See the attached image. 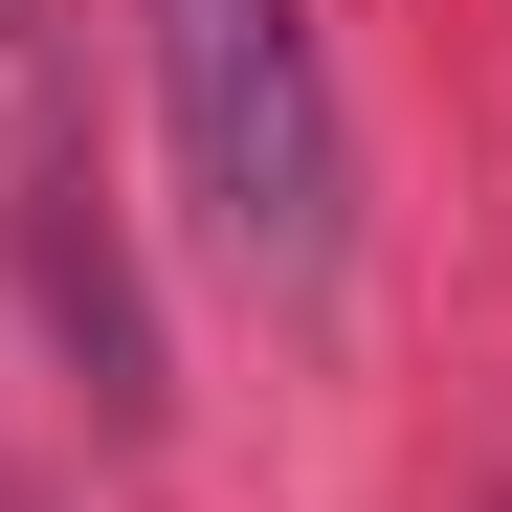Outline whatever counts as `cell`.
<instances>
[{
    "label": "cell",
    "instance_id": "6da1fadb",
    "mask_svg": "<svg viewBox=\"0 0 512 512\" xmlns=\"http://www.w3.org/2000/svg\"><path fill=\"white\" fill-rule=\"evenodd\" d=\"M156 112H179V179H201L245 290L312 312L357 268V112H334L312 0H156Z\"/></svg>",
    "mask_w": 512,
    "mask_h": 512
}]
</instances>
